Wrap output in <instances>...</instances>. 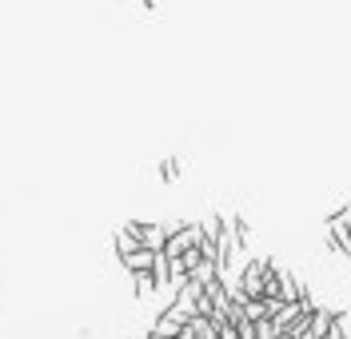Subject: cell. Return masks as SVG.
Wrapping results in <instances>:
<instances>
[{"label": "cell", "instance_id": "6da1fadb", "mask_svg": "<svg viewBox=\"0 0 351 339\" xmlns=\"http://www.w3.org/2000/svg\"><path fill=\"white\" fill-rule=\"evenodd\" d=\"M199 240H204V224H168V244H164V251L172 260H180L184 251L199 248Z\"/></svg>", "mask_w": 351, "mask_h": 339}, {"label": "cell", "instance_id": "7a4b0ae2", "mask_svg": "<svg viewBox=\"0 0 351 339\" xmlns=\"http://www.w3.org/2000/svg\"><path fill=\"white\" fill-rule=\"evenodd\" d=\"M267 271H271V260H267V255H263V260H252V264L243 268L240 292L247 295V299H260L263 295V279H267Z\"/></svg>", "mask_w": 351, "mask_h": 339}, {"label": "cell", "instance_id": "3957f363", "mask_svg": "<svg viewBox=\"0 0 351 339\" xmlns=\"http://www.w3.org/2000/svg\"><path fill=\"white\" fill-rule=\"evenodd\" d=\"M144 244V248H152V251H164V244H168V227H160V224H144V220H132V224H124Z\"/></svg>", "mask_w": 351, "mask_h": 339}, {"label": "cell", "instance_id": "277c9868", "mask_svg": "<svg viewBox=\"0 0 351 339\" xmlns=\"http://www.w3.org/2000/svg\"><path fill=\"white\" fill-rule=\"evenodd\" d=\"M156 255H160V251H152V248H136L128 260H124V271H128V275H136V271H152Z\"/></svg>", "mask_w": 351, "mask_h": 339}, {"label": "cell", "instance_id": "5b68a950", "mask_svg": "<svg viewBox=\"0 0 351 339\" xmlns=\"http://www.w3.org/2000/svg\"><path fill=\"white\" fill-rule=\"evenodd\" d=\"M132 288H136L140 299H152L156 295V275L152 271H136V275H132Z\"/></svg>", "mask_w": 351, "mask_h": 339}, {"label": "cell", "instance_id": "8992f818", "mask_svg": "<svg viewBox=\"0 0 351 339\" xmlns=\"http://www.w3.org/2000/svg\"><path fill=\"white\" fill-rule=\"evenodd\" d=\"M136 248H144V244H140V240L132 236L128 227H124V231H116V255H120V264H124V260H128V255H132Z\"/></svg>", "mask_w": 351, "mask_h": 339}, {"label": "cell", "instance_id": "52a82bcc", "mask_svg": "<svg viewBox=\"0 0 351 339\" xmlns=\"http://www.w3.org/2000/svg\"><path fill=\"white\" fill-rule=\"evenodd\" d=\"M160 176H164V180L172 184V180H176V176H180V164H176V160H172V156H168V160H160Z\"/></svg>", "mask_w": 351, "mask_h": 339}, {"label": "cell", "instance_id": "ba28073f", "mask_svg": "<svg viewBox=\"0 0 351 339\" xmlns=\"http://www.w3.org/2000/svg\"><path fill=\"white\" fill-rule=\"evenodd\" d=\"M140 4H144L148 12H156V8H160V0H140Z\"/></svg>", "mask_w": 351, "mask_h": 339}, {"label": "cell", "instance_id": "9c48e42d", "mask_svg": "<svg viewBox=\"0 0 351 339\" xmlns=\"http://www.w3.org/2000/svg\"><path fill=\"white\" fill-rule=\"evenodd\" d=\"M343 220H348V227H351V208H343Z\"/></svg>", "mask_w": 351, "mask_h": 339}]
</instances>
